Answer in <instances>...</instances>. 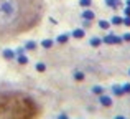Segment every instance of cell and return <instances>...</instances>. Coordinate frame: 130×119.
<instances>
[{
    "label": "cell",
    "mask_w": 130,
    "mask_h": 119,
    "mask_svg": "<svg viewBox=\"0 0 130 119\" xmlns=\"http://www.w3.org/2000/svg\"><path fill=\"white\" fill-rule=\"evenodd\" d=\"M41 13L43 3L40 0H0V35L31 28Z\"/></svg>",
    "instance_id": "obj_1"
},
{
    "label": "cell",
    "mask_w": 130,
    "mask_h": 119,
    "mask_svg": "<svg viewBox=\"0 0 130 119\" xmlns=\"http://www.w3.org/2000/svg\"><path fill=\"white\" fill-rule=\"evenodd\" d=\"M81 17H83V18L86 20V22H89V20H94V18H95V13L92 12V10H84Z\"/></svg>",
    "instance_id": "obj_2"
},
{
    "label": "cell",
    "mask_w": 130,
    "mask_h": 119,
    "mask_svg": "<svg viewBox=\"0 0 130 119\" xmlns=\"http://www.w3.org/2000/svg\"><path fill=\"white\" fill-rule=\"evenodd\" d=\"M105 5L110 8H119V7H122V0H105Z\"/></svg>",
    "instance_id": "obj_3"
},
{
    "label": "cell",
    "mask_w": 130,
    "mask_h": 119,
    "mask_svg": "<svg viewBox=\"0 0 130 119\" xmlns=\"http://www.w3.org/2000/svg\"><path fill=\"white\" fill-rule=\"evenodd\" d=\"M2 55H3V58H5V60H13V58L17 56V55H15V51H13V50H8V48L3 50Z\"/></svg>",
    "instance_id": "obj_4"
},
{
    "label": "cell",
    "mask_w": 130,
    "mask_h": 119,
    "mask_svg": "<svg viewBox=\"0 0 130 119\" xmlns=\"http://www.w3.org/2000/svg\"><path fill=\"white\" fill-rule=\"evenodd\" d=\"M112 91H114L115 96H124L125 91H124V86H119V84H115V86H112Z\"/></svg>",
    "instance_id": "obj_5"
},
{
    "label": "cell",
    "mask_w": 130,
    "mask_h": 119,
    "mask_svg": "<svg viewBox=\"0 0 130 119\" xmlns=\"http://www.w3.org/2000/svg\"><path fill=\"white\" fill-rule=\"evenodd\" d=\"M102 42L107 43V45H114V43H115V35H114V33H109V35L104 36V40H102Z\"/></svg>",
    "instance_id": "obj_6"
},
{
    "label": "cell",
    "mask_w": 130,
    "mask_h": 119,
    "mask_svg": "<svg viewBox=\"0 0 130 119\" xmlns=\"http://www.w3.org/2000/svg\"><path fill=\"white\" fill-rule=\"evenodd\" d=\"M101 104L102 106H112V99L109 96H105V94H101Z\"/></svg>",
    "instance_id": "obj_7"
},
{
    "label": "cell",
    "mask_w": 130,
    "mask_h": 119,
    "mask_svg": "<svg viewBox=\"0 0 130 119\" xmlns=\"http://www.w3.org/2000/svg\"><path fill=\"white\" fill-rule=\"evenodd\" d=\"M68 40H69V33H61V35L56 38V42L61 43V45H64V43H68Z\"/></svg>",
    "instance_id": "obj_8"
},
{
    "label": "cell",
    "mask_w": 130,
    "mask_h": 119,
    "mask_svg": "<svg viewBox=\"0 0 130 119\" xmlns=\"http://www.w3.org/2000/svg\"><path fill=\"white\" fill-rule=\"evenodd\" d=\"M84 35H86V33H84L83 28H76L73 32V36H74V38H84Z\"/></svg>",
    "instance_id": "obj_9"
},
{
    "label": "cell",
    "mask_w": 130,
    "mask_h": 119,
    "mask_svg": "<svg viewBox=\"0 0 130 119\" xmlns=\"http://www.w3.org/2000/svg\"><path fill=\"white\" fill-rule=\"evenodd\" d=\"M99 27H101L102 30H109V28H110V22H107V20H101V22H99Z\"/></svg>",
    "instance_id": "obj_10"
},
{
    "label": "cell",
    "mask_w": 130,
    "mask_h": 119,
    "mask_svg": "<svg viewBox=\"0 0 130 119\" xmlns=\"http://www.w3.org/2000/svg\"><path fill=\"white\" fill-rule=\"evenodd\" d=\"M92 93H94V94H99V96H101V94H104V86H94V88H92Z\"/></svg>",
    "instance_id": "obj_11"
},
{
    "label": "cell",
    "mask_w": 130,
    "mask_h": 119,
    "mask_svg": "<svg viewBox=\"0 0 130 119\" xmlns=\"http://www.w3.org/2000/svg\"><path fill=\"white\" fill-rule=\"evenodd\" d=\"M101 43H102V40L97 38V36H92L91 38V45L92 46H101Z\"/></svg>",
    "instance_id": "obj_12"
},
{
    "label": "cell",
    "mask_w": 130,
    "mask_h": 119,
    "mask_svg": "<svg viewBox=\"0 0 130 119\" xmlns=\"http://www.w3.org/2000/svg\"><path fill=\"white\" fill-rule=\"evenodd\" d=\"M122 17H119V15H115V17H112V22L110 23H114V25H122Z\"/></svg>",
    "instance_id": "obj_13"
},
{
    "label": "cell",
    "mask_w": 130,
    "mask_h": 119,
    "mask_svg": "<svg viewBox=\"0 0 130 119\" xmlns=\"http://www.w3.org/2000/svg\"><path fill=\"white\" fill-rule=\"evenodd\" d=\"M17 61H18L20 64H26V63H28V58H26L25 55H18V58H17Z\"/></svg>",
    "instance_id": "obj_14"
},
{
    "label": "cell",
    "mask_w": 130,
    "mask_h": 119,
    "mask_svg": "<svg viewBox=\"0 0 130 119\" xmlns=\"http://www.w3.org/2000/svg\"><path fill=\"white\" fill-rule=\"evenodd\" d=\"M41 46L43 48H51V46H53V40H43Z\"/></svg>",
    "instance_id": "obj_15"
},
{
    "label": "cell",
    "mask_w": 130,
    "mask_h": 119,
    "mask_svg": "<svg viewBox=\"0 0 130 119\" xmlns=\"http://www.w3.org/2000/svg\"><path fill=\"white\" fill-rule=\"evenodd\" d=\"M74 80H76V81H83V80H84V73L76 71V73H74Z\"/></svg>",
    "instance_id": "obj_16"
},
{
    "label": "cell",
    "mask_w": 130,
    "mask_h": 119,
    "mask_svg": "<svg viewBox=\"0 0 130 119\" xmlns=\"http://www.w3.org/2000/svg\"><path fill=\"white\" fill-rule=\"evenodd\" d=\"M35 48H36V43L35 42H26L25 50H35Z\"/></svg>",
    "instance_id": "obj_17"
},
{
    "label": "cell",
    "mask_w": 130,
    "mask_h": 119,
    "mask_svg": "<svg viewBox=\"0 0 130 119\" xmlns=\"http://www.w3.org/2000/svg\"><path fill=\"white\" fill-rule=\"evenodd\" d=\"M81 7H91V0H79Z\"/></svg>",
    "instance_id": "obj_18"
},
{
    "label": "cell",
    "mask_w": 130,
    "mask_h": 119,
    "mask_svg": "<svg viewBox=\"0 0 130 119\" xmlns=\"http://www.w3.org/2000/svg\"><path fill=\"white\" fill-rule=\"evenodd\" d=\"M36 70H38V71H41V73H43V71L46 70V66H44L43 63H38V64H36Z\"/></svg>",
    "instance_id": "obj_19"
},
{
    "label": "cell",
    "mask_w": 130,
    "mask_h": 119,
    "mask_svg": "<svg viewBox=\"0 0 130 119\" xmlns=\"http://www.w3.org/2000/svg\"><path fill=\"white\" fill-rule=\"evenodd\" d=\"M122 42H124V38H122V36H115V43H114V45H120Z\"/></svg>",
    "instance_id": "obj_20"
},
{
    "label": "cell",
    "mask_w": 130,
    "mask_h": 119,
    "mask_svg": "<svg viewBox=\"0 0 130 119\" xmlns=\"http://www.w3.org/2000/svg\"><path fill=\"white\" fill-rule=\"evenodd\" d=\"M122 23H124V25H127V27H130V17H125V18L122 20Z\"/></svg>",
    "instance_id": "obj_21"
},
{
    "label": "cell",
    "mask_w": 130,
    "mask_h": 119,
    "mask_svg": "<svg viewBox=\"0 0 130 119\" xmlns=\"http://www.w3.org/2000/svg\"><path fill=\"white\" fill-rule=\"evenodd\" d=\"M124 91H125V93H130V83H125L124 84Z\"/></svg>",
    "instance_id": "obj_22"
},
{
    "label": "cell",
    "mask_w": 130,
    "mask_h": 119,
    "mask_svg": "<svg viewBox=\"0 0 130 119\" xmlns=\"http://www.w3.org/2000/svg\"><path fill=\"white\" fill-rule=\"evenodd\" d=\"M122 38H124V42H130V33H125Z\"/></svg>",
    "instance_id": "obj_23"
},
{
    "label": "cell",
    "mask_w": 130,
    "mask_h": 119,
    "mask_svg": "<svg viewBox=\"0 0 130 119\" xmlns=\"http://www.w3.org/2000/svg\"><path fill=\"white\" fill-rule=\"evenodd\" d=\"M125 17H130V7H125Z\"/></svg>",
    "instance_id": "obj_24"
},
{
    "label": "cell",
    "mask_w": 130,
    "mask_h": 119,
    "mask_svg": "<svg viewBox=\"0 0 130 119\" xmlns=\"http://www.w3.org/2000/svg\"><path fill=\"white\" fill-rule=\"evenodd\" d=\"M58 119H69V117H68V114H59V117H58Z\"/></svg>",
    "instance_id": "obj_25"
},
{
    "label": "cell",
    "mask_w": 130,
    "mask_h": 119,
    "mask_svg": "<svg viewBox=\"0 0 130 119\" xmlns=\"http://www.w3.org/2000/svg\"><path fill=\"white\" fill-rule=\"evenodd\" d=\"M115 119H125V117H124V116H117Z\"/></svg>",
    "instance_id": "obj_26"
},
{
    "label": "cell",
    "mask_w": 130,
    "mask_h": 119,
    "mask_svg": "<svg viewBox=\"0 0 130 119\" xmlns=\"http://www.w3.org/2000/svg\"><path fill=\"white\" fill-rule=\"evenodd\" d=\"M127 7H130V0H127Z\"/></svg>",
    "instance_id": "obj_27"
},
{
    "label": "cell",
    "mask_w": 130,
    "mask_h": 119,
    "mask_svg": "<svg viewBox=\"0 0 130 119\" xmlns=\"http://www.w3.org/2000/svg\"><path fill=\"white\" fill-rule=\"evenodd\" d=\"M128 74H130V70H128Z\"/></svg>",
    "instance_id": "obj_28"
}]
</instances>
